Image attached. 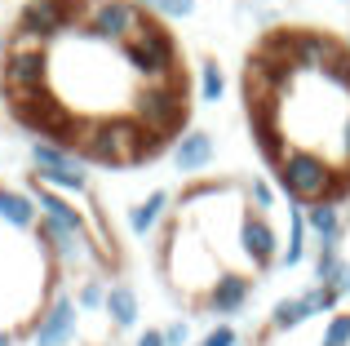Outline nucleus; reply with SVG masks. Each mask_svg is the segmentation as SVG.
<instances>
[{
	"instance_id": "f257e3e1",
	"label": "nucleus",
	"mask_w": 350,
	"mask_h": 346,
	"mask_svg": "<svg viewBox=\"0 0 350 346\" xmlns=\"http://www.w3.org/2000/svg\"><path fill=\"white\" fill-rule=\"evenodd\" d=\"M280 182L293 200H306V204L310 200H328L342 187V178L333 173V165L319 160L315 151H288V156H280Z\"/></svg>"
},
{
	"instance_id": "f03ea898",
	"label": "nucleus",
	"mask_w": 350,
	"mask_h": 346,
	"mask_svg": "<svg viewBox=\"0 0 350 346\" xmlns=\"http://www.w3.org/2000/svg\"><path fill=\"white\" fill-rule=\"evenodd\" d=\"M14 116L27 129H36L40 138L58 142V147H76V138H80V124L71 120L44 89H36V94H14Z\"/></svg>"
},
{
	"instance_id": "7ed1b4c3",
	"label": "nucleus",
	"mask_w": 350,
	"mask_h": 346,
	"mask_svg": "<svg viewBox=\"0 0 350 346\" xmlns=\"http://www.w3.org/2000/svg\"><path fill=\"white\" fill-rule=\"evenodd\" d=\"M124 53L146 80H173V67H178V53H173V40L160 31V27L142 23L133 36L124 40Z\"/></svg>"
},
{
	"instance_id": "20e7f679",
	"label": "nucleus",
	"mask_w": 350,
	"mask_h": 346,
	"mask_svg": "<svg viewBox=\"0 0 350 346\" xmlns=\"http://www.w3.org/2000/svg\"><path fill=\"white\" fill-rule=\"evenodd\" d=\"M137 124H146L151 133H173L187 124V103L182 89L173 80H155V89H146L137 103Z\"/></svg>"
},
{
	"instance_id": "39448f33",
	"label": "nucleus",
	"mask_w": 350,
	"mask_h": 346,
	"mask_svg": "<svg viewBox=\"0 0 350 346\" xmlns=\"http://www.w3.org/2000/svg\"><path fill=\"white\" fill-rule=\"evenodd\" d=\"M80 18V5L71 0H31L18 18V40H53Z\"/></svg>"
},
{
	"instance_id": "423d86ee",
	"label": "nucleus",
	"mask_w": 350,
	"mask_h": 346,
	"mask_svg": "<svg viewBox=\"0 0 350 346\" xmlns=\"http://www.w3.org/2000/svg\"><path fill=\"white\" fill-rule=\"evenodd\" d=\"M31 160H36V182H44V187H58V191H85L89 187V178H85V169L76 165L71 147H58V142H36Z\"/></svg>"
},
{
	"instance_id": "0eeeda50",
	"label": "nucleus",
	"mask_w": 350,
	"mask_h": 346,
	"mask_svg": "<svg viewBox=\"0 0 350 346\" xmlns=\"http://www.w3.org/2000/svg\"><path fill=\"white\" fill-rule=\"evenodd\" d=\"M137 27H142V18H137V5H129V0L89 5V36H98V40H129Z\"/></svg>"
},
{
	"instance_id": "6e6552de",
	"label": "nucleus",
	"mask_w": 350,
	"mask_h": 346,
	"mask_svg": "<svg viewBox=\"0 0 350 346\" xmlns=\"http://www.w3.org/2000/svg\"><path fill=\"white\" fill-rule=\"evenodd\" d=\"M44 67H49V62H44V49H23V44H18V49L5 58V89H9V98L44 89V76H49Z\"/></svg>"
},
{
	"instance_id": "1a4fd4ad",
	"label": "nucleus",
	"mask_w": 350,
	"mask_h": 346,
	"mask_svg": "<svg viewBox=\"0 0 350 346\" xmlns=\"http://www.w3.org/2000/svg\"><path fill=\"white\" fill-rule=\"evenodd\" d=\"M31 338H36V346H67L76 338V302L58 297V302L40 315V324H36Z\"/></svg>"
},
{
	"instance_id": "9d476101",
	"label": "nucleus",
	"mask_w": 350,
	"mask_h": 346,
	"mask_svg": "<svg viewBox=\"0 0 350 346\" xmlns=\"http://www.w3.org/2000/svg\"><path fill=\"white\" fill-rule=\"evenodd\" d=\"M239 240H244V253L253 258V267H271L275 262V231L262 213H244V226H239Z\"/></svg>"
},
{
	"instance_id": "9b49d317",
	"label": "nucleus",
	"mask_w": 350,
	"mask_h": 346,
	"mask_svg": "<svg viewBox=\"0 0 350 346\" xmlns=\"http://www.w3.org/2000/svg\"><path fill=\"white\" fill-rule=\"evenodd\" d=\"M208 160H213V138H208L204 129H191L178 138V147H173V165L182 173H200L208 169Z\"/></svg>"
},
{
	"instance_id": "f8f14e48",
	"label": "nucleus",
	"mask_w": 350,
	"mask_h": 346,
	"mask_svg": "<svg viewBox=\"0 0 350 346\" xmlns=\"http://www.w3.org/2000/svg\"><path fill=\"white\" fill-rule=\"evenodd\" d=\"M284 53L293 58V67L319 71V67H328V58H333L337 49L324 40V36H288V40H284Z\"/></svg>"
},
{
	"instance_id": "ddd939ff",
	"label": "nucleus",
	"mask_w": 350,
	"mask_h": 346,
	"mask_svg": "<svg viewBox=\"0 0 350 346\" xmlns=\"http://www.w3.org/2000/svg\"><path fill=\"white\" fill-rule=\"evenodd\" d=\"M36 209H40L44 222L53 226H67V231H85V217H80V209H71L62 196H53L44 182H36Z\"/></svg>"
},
{
	"instance_id": "4468645a",
	"label": "nucleus",
	"mask_w": 350,
	"mask_h": 346,
	"mask_svg": "<svg viewBox=\"0 0 350 346\" xmlns=\"http://www.w3.org/2000/svg\"><path fill=\"white\" fill-rule=\"evenodd\" d=\"M40 240L58 253L62 262H85L89 258V240L85 231H67V226H53V222H40Z\"/></svg>"
},
{
	"instance_id": "2eb2a0df",
	"label": "nucleus",
	"mask_w": 350,
	"mask_h": 346,
	"mask_svg": "<svg viewBox=\"0 0 350 346\" xmlns=\"http://www.w3.org/2000/svg\"><path fill=\"white\" fill-rule=\"evenodd\" d=\"M248 280L244 276H222L213 284V293H208V306H213V311H222V315H231V311H239V306L248 302Z\"/></svg>"
},
{
	"instance_id": "dca6fc26",
	"label": "nucleus",
	"mask_w": 350,
	"mask_h": 346,
	"mask_svg": "<svg viewBox=\"0 0 350 346\" xmlns=\"http://www.w3.org/2000/svg\"><path fill=\"white\" fill-rule=\"evenodd\" d=\"M103 306H107V315L116 320V329H133V324H137V293L129 284H111L107 297H103Z\"/></svg>"
},
{
	"instance_id": "f3484780",
	"label": "nucleus",
	"mask_w": 350,
	"mask_h": 346,
	"mask_svg": "<svg viewBox=\"0 0 350 346\" xmlns=\"http://www.w3.org/2000/svg\"><path fill=\"white\" fill-rule=\"evenodd\" d=\"M306 226L319 235V240H337V235H342V209L328 204V200H310V209H306Z\"/></svg>"
},
{
	"instance_id": "a211bd4d",
	"label": "nucleus",
	"mask_w": 350,
	"mask_h": 346,
	"mask_svg": "<svg viewBox=\"0 0 350 346\" xmlns=\"http://www.w3.org/2000/svg\"><path fill=\"white\" fill-rule=\"evenodd\" d=\"M0 217L9 226H36V200L23 191H0Z\"/></svg>"
},
{
	"instance_id": "6ab92c4d",
	"label": "nucleus",
	"mask_w": 350,
	"mask_h": 346,
	"mask_svg": "<svg viewBox=\"0 0 350 346\" xmlns=\"http://www.w3.org/2000/svg\"><path fill=\"white\" fill-rule=\"evenodd\" d=\"M164 204H169V196H164V191H155V196H146L142 204H137L133 213H129V231H133V235H146V231H151L155 222H160Z\"/></svg>"
},
{
	"instance_id": "aec40b11",
	"label": "nucleus",
	"mask_w": 350,
	"mask_h": 346,
	"mask_svg": "<svg viewBox=\"0 0 350 346\" xmlns=\"http://www.w3.org/2000/svg\"><path fill=\"white\" fill-rule=\"evenodd\" d=\"M288 222H293V231H288V249H284V267H297L301 262V235H306V213L288 209Z\"/></svg>"
},
{
	"instance_id": "412c9836",
	"label": "nucleus",
	"mask_w": 350,
	"mask_h": 346,
	"mask_svg": "<svg viewBox=\"0 0 350 346\" xmlns=\"http://www.w3.org/2000/svg\"><path fill=\"white\" fill-rule=\"evenodd\" d=\"M222 94H226V80H222V71H217V62H204V67H200V98H204V103H217Z\"/></svg>"
},
{
	"instance_id": "4be33fe9",
	"label": "nucleus",
	"mask_w": 350,
	"mask_h": 346,
	"mask_svg": "<svg viewBox=\"0 0 350 346\" xmlns=\"http://www.w3.org/2000/svg\"><path fill=\"white\" fill-rule=\"evenodd\" d=\"M137 9L160 14V18H187L191 9H196V0H137Z\"/></svg>"
},
{
	"instance_id": "5701e85b",
	"label": "nucleus",
	"mask_w": 350,
	"mask_h": 346,
	"mask_svg": "<svg viewBox=\"0 0 350 346\" xmlns=\"http://www.w3.org/2000/svg\"><path fill=\"white\" fill-rule=\"evenodd\" d=\"M324 346H350V315H333V324H328L324 333Z\"/></svg>"
},
{
	"instance_id": "b1692460",
	"label": "nucleus",
	"mask_w": 350,
	"mask_h": 346,
	"mask_svg": "<svg viewBox=\"0 0 350 346\" xmlns=\"http://www.w3.org/2000/svg\"><path fill=\"white\" fill-rule=\"evenodd\" d=\"M103 297H107V289L98 284V280H89V284L80 289V306H85V311H94V306H103Z\"/></svg>"
},
{
	"instance_id": "393cba45",
	"label": "nucleus",
	"mask_w": 350,
	"mask_h": 346,
	"mask_svg": "<svg viewBox=\"0 0 350 346\" xmlns=\"http://www.w3.org/2000/svg\"><path fill=\"white\" fill-rule=\"evenodd\" d=\"M200 346H235V329H226V324H222V329H213Z\"/></svg>"
},
{
	"instance_id": "a878e982",
	"label": "nucleus",
	"mask_w": 350,
	"mask_h": 346,
	"mask_svg": "<svg viewBox=\"0 0 350 346\" xmlns=\"http://www.w3.org/2000/svg\"><path fill=\"white\" fill-rule=\"evenodd\" d=\"M253 200H257V209H271L275 204V191L266 187V182H253Z\"/></svg>"
},
{
	"instance_id": "bb28decb",
	"label": "nucleus",
	"mask_w": 350,
	"mask_h": 346,
	"mask_svg": "<svg viewBox=\"0 0 350 346\" xmlns=\"http://www.w3.org/2000/svg\"><path fill=\"white\" fill-rule=\"evenodd\" d=\"M182 342H187V324H169V329H164V346H182Z\"/></svg>"
},
{
	"instance_id": "cd10ccee",
	"label": "nucleus",
	"mask_w": 350,
	"mask_h": 346,
	"mask_svg": "<svg viewBox=\"0 0 350 346\" xmlns=\"http://www.w3.org/2000/svg\"><path fill=\"white\" fill-rule=\"evenodd\" d=\"M137 346H164V333H155V329H146L142 338H137Z\"/></svg>"
},
{
	"instance_id": "c85d7f7f",
	"label": "nucleus",
	"mask_w": 350,
	"mask_h": 346,
	"mask_svg": "<svg viewBox=\"0 0 350 346\" xmlns=\"http://www.w3.org/2000/svg\"><path fill=\"white\" fill-rule=\"evenodd\" d=\"M342 160H346V169H350V120H346V129H342Z\"/></svg>"
},
{
	"instance_id": "c756f323",
	"label": "nucleus",
	"mask_w": 350,
	"mask_h": 346,
	"mask_svg": "<svg viewBox=\"0 0 350 346\" xmlns=\"http://www.w3.org/2000/svg\"><path fill=\"white\" fill-rule=\"evenodd\" d=\"M0 346H14V333H0Z\"/></svg>"
}]
</instances>
